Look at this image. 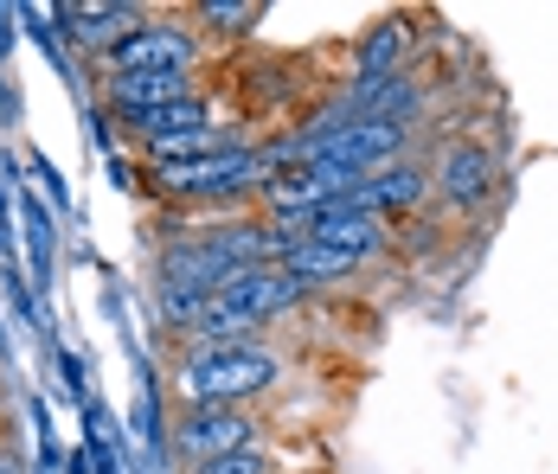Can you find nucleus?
<instances>
[{"label":"nucleus","instance_id":"nucleus-5","mask_svg":"<svg viewBox=\"0 0 558 474\" xmlns=\"http://www.w3.org/2000/svg\"><path fill=\"white\" fill-rule=\"evenodd\" d=\"M257 423L244 417V411H180L173 423V449H180V462H225V455H238V449H257Z\"/></svg>","mask_w":558,"mask_h":474},{"label":"nucleus","instance_id":"nucleus-2","mask_svg":"<svg viewBox=\"0 0 558 474\" xmlns=\"http://www.w3.org/2000/svg\"><path fill=\"white\" fill-rule=\"evenodd\" d=\"M270 173H277V167L264 160V148L231 142V148H219V155L155 167V193H168V199H180V206H231V199H244V193H264Z\"/></svg>","mask_w":558,"mask_h":474},{"label":"nucleus","instance_id":"nucleus-6","mask_svg":"<svg viewBox=\"0 0 558 474\" xmlns=\"http://www.w3.org/2000/svg\"><path fill=\"white\" fill-rule=\"evenodd\" d=\"M404 142H411V129L404 122H386V116H360V122H347L335 135V148H328V167H347L353 180H366V173H379L391 160H404Z\"/></svg>","mask_w":558,"mask_h":474},{"label":"nucleus","instance_id":"nucleus-14","mask_svg":"<svg viewBox=\"0 0 558 474\" xmlns=\"http://www.w3.org/2000/svg\"><path fill=\"white\" fill-rule=\"evenodd\" d=\"M199 26H213V33H251L257 26V7L251 0H231V7L225 0H206L199 7Z\"/></svg>","mask_w":558,"mask_h":474},{"label":"nucleus","instance_id":"nucleus-1","mask_svg":"<svg viewBox=\"0 0 558 474\" xmlns=\"http://www.w3.org/2000/svg\"><path fill=\"white\" fill-rule=\"evenodd\" d=\"M282 360L264 340H231V347H186L173 366V391L186 411H238L244 398L277 391Z\"/></svg>","mask_w":558,"mask_h":474},{"label":"nucleus","instance_id":"nucleus-7","mask_svg":"<svg viewBox=\"0 0 558 474\" xmlns=\"http://www.w3.org/2000/svg\"><path fill=\"white\" fill-rule=\"evenodd\" d=\"M302 238H308V244H328V251H340V257H353V264H373V257H379V251L391 244L386 218L360 211L353 199H340V206L315 211V218L302 224Z\"/></svg>","mask_w":558,"mask_h":474},{"label":"nucleus","instance_id":"nucleus-3","mask_svg":"<svg viewBox=\"0 0 558 474\" xmlns=\"http://www.w3.org/2000/svg\"><path fill=\"white\" fill-rule=\"evenodd\" d=\"M193 33L186 26H168V20H142V26H129L122 39H116L104 64H110V77H129V71H193Z\"/></svg>","mask_w":558,"mask_h":474},{"label":"nucleus","instance_id":"nucleus-8","mask_svg":"<svg viewBox=\"0 0 558 474\" xmlns=\"http://www.w3.org/2000/svg\"><path fill=\"white\" fill-rule=\"evenodd\" d=\"M360 211H373V218H411V211L430 199V167L424 160H391V167H379V173H366L353 193H347Z\"/></svg>","mask_w":558,"mask_h":474},{"label":"nucleus","instance_id":"nucleus-9","mask_svg":"<svg viewBox=\"0 0 558 474\" xmlns=\"http://www.w3.org/2000/svg\"><path fill=\"white\" fill-rule=\"evenodd\" d=\"M142 20H148V13H142L135 0H104V7H97V0H71V7H58V39H77L84 52L104 58L116 39H122L129 26H142Z\"/></svg>","mask_w":558,"mask_h":474},{"label":"nucleus","instance_id":"nucleus-4","mask_svg":"<svg viewBox=\"0 0 558 474\" xmlns=\"http://www.w3.org/2000/svg\"><path fill=\"white\" fill-rule=\"evenodd\" d=\"M495 186H501V167H495V155L482 142H449L437 155V167H430V199H444L456 211L488 206Z\"/></svg>","mask_w":558,"mask_h":474},{"label":"nucleus","instance_id":"nucleus-11","mask_svg":"<svg viewBox=\"0 0 558 474\" xmlns=\"http://www.w3.org/2000/svg\"><path fill=\"white\" fill-rule=\"evenodd\" d=\"M411 71V26L404 20H379L366 39H360V64H353V84H386Z\"/></svg>","mask_w":558,"mask_h":474},{"label":"nucleus","instance_id":"nucleus-13","mask_svg":"<svg viewBox=\"0 0 558 474\" xmlns=\"http://www.w3.org/2000/svg\"><path fill=\"white\" fill-rule=\"evenodd\" d=\"M282 269H289L302 289H328V282H340V276H353L360 264H353V257H340V251H328V244H308V238H302V244H289V251H282Z\"/></svg>","mask_w":558,"mask_h":474},{"label":"nucleus","instance_id":"nucleus-16","mask_svg":"<svg viewBox=\"0 0 558 474\" xmlns=\"http://www.w3.org/2000/svg\"><path fill=\"white\" fill-rule=\"evenodd\" d=\"M97 474H116V455H110V442L97 436Z\"/></svg>","mask_w":558,"mask_h":474},{"label":"nucleus","instance_id":"nucleus-15","mask_svg":"<svg viewBox=\"0 0 558 474\" xmlns=\"http://www.w3.org/2000/svg\"><path fill=\"white\" fill-rule=\"evenodd\" d=\"M193 474H264V449H238L225 462H199Z\"/></svg>","mask_w":558,"mask_h":474},{"label":"nucleus","instance_id":"nucleus-10","mask_svg":"<svg viewBox=\"0 0 558 474\" xmlns=\"http://www.w3.org/2000/svg\"><path fill=\"white\" fill-rule=\"evenodd\" d=\"M186 97H199L193 71H129V77L104 84L110 116H142V109H168V104H186Z\"/></svg>","mask_w":558,"mask_h":474},{"label":"nucleus","instance_id":"nucleus-12","mask_svg":"<svg viewBox=\"0 0 558 474\" xmlns=\"http://www.w3.org/2000/svg\"><path fill=\"white\" fill-rule=\"evenodd\" d=\"M116 122L148 148V142H168V135H186V129H206V122H213V109H206V97H186V104L142 109V116H116Z\"/></svg>","mask_w":558,"mask_h":474}]
</instances>
